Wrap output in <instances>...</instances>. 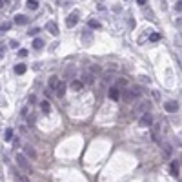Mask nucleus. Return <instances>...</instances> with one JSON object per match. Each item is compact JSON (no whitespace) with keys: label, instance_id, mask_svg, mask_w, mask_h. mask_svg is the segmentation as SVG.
<instances>
[{"label":"nucleus","instance_id":"13","mask_svg":"<svg viewBox=\"0 0 182 182\" xmlns=\"http://www.w3.org/2000/svg\"><path fill=\"white\" fill-rule=\"evenodd\" d=\"M55 93L58 96H64L66 95V84L64 82H58V86H57V89H55Z\"/></svg>","mask_w":182,"mask_h":182},{"label":"nucleus","instance_id":"21","mask_svg":"<svg viewBox=\"0 0 182 182\" xmlns=\"http://www.w3.org/2000/svg\"><path fill=\"white\" fill-rule=\"evenodd\" d=\"M33 47H35V49H42L44 47V40L42 38H35V40H33Z\"/></svg>","mask_w":182,"mask_h":182},{"label":"nucleus","instance_id":"22","mask_svg":"<svg viewBox=\"0 0 182 182\" xmlns=\"http://www.w3.org/2000/svg\"><path fill=\"white\" fill-rule=\"evenodd\" d=\"M4 140H7V142H9V140H13V129H11V128H7V129H6V135H4Z\"/></svg>","mask_w":182,"mask_h":182},{"label":"nucleus","instance_id":"10","mask_svg":"<svg viewBox=\"0 0 182 182\" xmlns=\"http://www.w3.org/2000/svg\"><path fill=\"white\" fill-rule=\"evenodd\" d=\"M171 173L175 177H179V173H180V162L179 160H173L171 162Z\"/></svg>","mask_w":182,"mask_h":182},{"label":"nucleus","instance_id":"20","mask_svg":"<svg viewBox=\"0 0 182 182\" xmlns=\"http://www.w3.org/2000/svg\"><path fill=\"white\" fill-rule=\"evenodd\" d=\"M24 150H26V157H29V159H35L37 157V153H35V150H33L31 146H26Z\"/></svg>","mask_w":182,"mask_h":182},{"label":"nucleus","instance_id":"17","mask_svg":"<svg viewBox=\"0 0 182 182\" xmlns=\"http://www.w3.org/2000/svg\"><path fill=\"white\" fill-rule=\"evenodd\" d=\"M82 42H84V44H91V42H93V37L89 35V31L82 33Z\"/></svg>","mask_w":182,"mask_h":182},{"label":"nucleus","instance_id":"14","mask_svg":"<svg viewBox=\"0 0 182 182\" xmlns=\"http://www.w3.org/2000/svg\"><path fill=\"white\" fill-rule=\"evenodd\" d=\"M15 24H17V26H24V24H27V17H24V15H17V17H15Z\"/></svg>","mask_w":182,"mask_h":182},{"label":"nucleus","instance_id":"23","mask_svg":"<svg viewBox=\"0 0 182 182\" xmlns=\"http://www.w3.org/2000/svg\"><path fill=\"white\" fill-rule=\"evenodd\" d=\"M89 71H91V75L95 76V75H98V73H100V67H98V66H89Z\"/></svg>","mask_w":182,"mask_h":182},{"label":"nucleus","instance_id":"4","mask_svg":"<svg viewBox=\"0 0 182 182\" xmlns=\"http://www.w3.org/2000/svg\"><path fill=\"white\" fill-rule=\"evenodd\" d=\"M78 17H80V15H78V11L69 13V17H67V20H66V26H67V27H73L76 22H78Z\"/></svg>","mask_w":182,"mask_h":182},{"label":"nucleus","instance_id":"25","mask_svg":"<svg viewBox=\"0 0 182 182\" xmlns=\"http://www.w3.org/2000/svg\"><path fill=\"white\" fill-rule=\"evenodd\" d=\"M159 38H160V35H159V33H153V35L150 37V40H151V42H157Z\"/></svg>","mask_w":182,"mask_h":182},{"label":"nucleus","instance_id":"5","mask_svg":"<svg viewBox=\"0 0 182 182\" xmlns=\"http://www.w3.org/2000/svg\"><path fill=\"white\" fill-rule=\"evenodd\" d=\"M137 111L139 113H150L151 111V102L150 100H142L139 104V107H137Z\"/></svg>","mask_w":182,"mask_h":182},{"label":"nucleus","instance_id":"31","mask_svg":"<svg viewBox=\"0 0 182 182\" xmlns=\"http://www.w3.org/2000/svg\"><path fill=\"white\" fill-rule=\"evenodd\" d=\"M4 6H7V0H0V7H4Z\"/></svg>","mask_w":182,"mask_h":182},{"label":"nucleus","instance_id":"27","mask_svg":"<svg viewBox=\"0 0 182 182\" xmlns=\"http://www.w3.org/2000/svg\"><path fill=\"white\" fill-rule=\"evenodd\" d=\"M71 75H73V66L67 67V71H66V78H71Z\"/></svg>","mask_w":182,"mask_h":182},{"label":"nucleus","instance_id":"15","mask_svg":"<svg viewBox=\"0 0 182 182\" xmlns=\"http://www.w3.org/2000/svg\"><path fill=\"white\" fill-rule=\"evenodd\" d=\"M40 109H42V113H49V111H51V104H49L47 100H42V102H40Z\"/></svg>","mask_w":182,"mask_h":182},{"label":"nucleus","instance_id":"32","mask_svg":"<svg viewBox=\"0 0 182 182\" xmlns=\"http://www.w3.org/2000/svg\"><path fill=\"white\" fill-rule=\"evenodd\" d=\"M137 2H139L140 6H144V4H146V2H148V0H137Z\"/></svg>","mask_w":182,"mask_h":182},{"label":"nucleus","instance_id":"28","mask_svg":"<svg viewBox=\"0 0 182 182\" xmlns=\"http://www.w3.org/2000/svg\"><path fill=\"white\" fill-rule=\"evenodd\" d=\"M117 84H118V86H122V87H124V86H128V80H126V78H118V80H117Z\"/></svg>","mask_w":182,"mask_h":182},{"label":"nucleus","instance_id":"19","mask_svg":"<svg viewBox=\"0 0 182 182\" xmlns=\"http://www.w3.org/2000/svg\"><path fill=\"white\" fill-rule=\"evenodd\" d=\"M84 82H86V84H93V82H95V76L91 75V73H86L84 78H82V84H84Z\"/></svg>","mask_w":182,"mask_h":182},{"label":"nucleus","instance_id":"16","mask_svg":"<svg viewBox=\"0 0 182 182\" xmlns=\"http://www.w3.org/2000/svg\"><path fill=\"white\" fill-rule=\"evenodd\" d=\"M26 69H27L26 64H17V66H15V73H17V75H24V73H26Z\"/></svg>","mask_w":182,"mask_h":182},{"label":"nucleus","instance_id":"11","mask_svg":"<svg viewBox=\"0 0 182 182\" xmlns=\"http://www.w3.org/2000/svg\"><path fill=\"white\" fill-rule=\"evenodd\" d=\"M109 98L111 100H120V91H118L117 87H111L109 89Z\"/></svg>","mask_w":182,"mask_h":182},{"label":"nucleus","instance_id":"12","mask_svg":"<svg viewBox=\"0 0 182 182\" xmlns=\"http://www.w3.org/2000/svg\"><path fill=\"white\" fill-rule=\"evenodd\" d=\"M82 86H84V84H82V80H71V84H69V87H71L73 91H80Z\"/></svg>","mask_w":182,"mask_h":182},{"label":"nucleus","instance_id":"8","mask_svg":"<svg viewBox=\"0 0 182 182\" xmlns=\"http://www.w3.org/2000/svg\"><path fill=\"white\" fill-rule=\"evenodd\" d=\"M46 29L51 33V35H55V37L58 35V27H57V24H55V22H47V24H46Z\"/></svg>","mask_w":182,"mask_h":182},{"label":"nucleus","instance_id":"6","mask_svg":"<svg viewBox=\"0 0 182 182\" xmlns=\"http://www.w3.org/2000/svg\"><path fill=\"white\" fill-rule=\"evenodd\" d=\"M164 109H166L168 113H175V111H179V102L170 100V102H166V104H164Z\"/></svg>","mask_w":182,"mask_h":182},{"label":"nucleus","instance_id":"9","mask_svg":"<svg viewBox=\"0 0 182 182\" xmlns=\"http://www.w3.org/2000/svg\"><path fill=\"white\" fill-rule=\"evenodd\" d=\"M58 82H60V80H58V76H51V78H49V84H47L49 91H55L57 86H58Z\"/></svg>","mask_w":182,"mask_h":182},{"label":"nucleus","instance_id":"24","mask_svg":"<svg viewBox=\"0 0 182 182\" xmlns=\"http://www.w3.org/2000/svg\"><path fill=\"white\" fill-rule=\"evenodd\" d=\"M9 27H11V24H9V22H4V24L0 26V31H7Z\"/></svg>","mask_w":182,"mask_h":182},{"label":"nucleus","instance_id":"2","mask_svg":"<svg viewBox=\"0 0 182 182\" xmlns=\"http://www.w3.org/2000/svg\"><path fill=\"white\" fill-rule=\"evenodd\" d=\"M139 95H140V91L135 89V87H133V89H122V91H120V98H122L124 102H131L133 98H137Z\"/></svg>","mask_w":182,"mask_h":182},{"label":"nucleus","instance_id":"1","mask_svg":"<svg viewBox=\"0 0 182 182\" xmlns=\"http://www.w3.org/2000/svg\"><path fill=\"white\" fill-rule=\"evenodd\" d=\"M17 164H18V168H20L22 171L26 173V175H29V173L33 171V168H31V164H29V159L24 155V153H17Z\"/></svg>","mask_w":182,"mask_h":182},{"label":"nucleus","instance_id":"29","mask_svg":"<svg viewBox=\"0 0 182 182\" xmlns=\"http://www.w3.org/2000/svg\"><path fill=\"white\" fill-rule=\"evenodd\" d=\"M175 9H177V11H179V13H180V9H182V2H180V0L177 2V6H175Z\"/></svg>","mask_w":182,"mask_h":182},{"label":"nucleus","instance_id":"26","mask_svg":"<svg viewBox=\"0 0 182 182\" xmlns=\"http://www.w3.org/2000/svg\"><path fill=\"white\" fill-rule=\"evenodd\" d=\"M89 27H95V29H98V27H100V24H98L96 20H89Z\"/></svg>","mask_w":182,"mask_h":182},{"label":"nucleus","instance_id":"3","mask_svg":"<svg viewBox=\"0 0 182 182\" xmlns=\"http://www.w3.org/2000/svg\"><path fill=\"white\" fill-rule=\"evenodd\" d=\"M140 126H144V128H151V126H153V117H151V113H142V115H140Z\"/></svg>","mask_w":182,"mask_h":182},{"label":"nucleus","instance_id":"30","mask_svg":"<svg viewBox=\"0 0 182 182\" xmlns=\"http://www.w3.org/2000/svg\"><path fill=\"white\" fill-rule=\"evenodd\" d=\"M37 33H38V27H33V29H29V35H31V37H33V35H37Z\"/></svg>","mask_w":182,"mask_h":182},{"label":"nucleus","instance_id":"18","mask_svg":"<svg viewBox=\"0 0 182 182\" xmlns=\"http://www.w3.org/2000/svg\"><path fill=\"white\" fill-rule=\"evenodd\" d=\"M26 6H27V9H31V11L38 9V2H37V0H27Z\"/></svg>","mask_w":182,"mask_h":182},{"label":"nucleus","instance_id":"7","mask_svg":"<svg viewBox=\"0 0 182 182\" xmlns=\"http://www.w3.org/2000/svg\"><path fill=\"white\" fill-rule=\"evenodd\" d=\"M162 153H164V157H166V159H170V157H171L173 150H171V146H170L168 142H162Z\"/></svg>","mask_w":182,"mask_h":182}]
</instances>
